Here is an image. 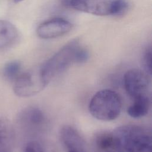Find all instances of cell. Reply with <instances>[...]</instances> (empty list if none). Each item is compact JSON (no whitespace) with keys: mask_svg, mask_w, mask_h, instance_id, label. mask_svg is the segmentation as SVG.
<instances>
[{"mask_svg":"<svg viewBox=\"0 0 152 152\" xmlns=\"http://www.w3.org/2000/svg\"><path fill=\"white\" fill-rule=\"evenodd\" d=\"M80 47L78 40H72L43 64L40 68V71L47 85L53 78L65 71L72 64H77V55Z\"/></svg>","mask_w":152,"mask_h":152,"instance_id":"7a4b0ae2","label":"cell"},{"mask_svg":"<svg viewBox=\"0 0 152 152\" xmlns=\"http://www.w3.org/2000/svg\"><path fill=\"white\" fill-rule=\"evenodd\" d=\"M14 140L12 125L7 119L0 117V152H9Z\"/></svg>","mask_w":152,"mask_h":152,"instance_id":"8fae6325","label":"cell"},{"mask_svg":"<svg viewBox=\"0 0 152 152\" xmlns=\"http://www.w3.org/2000/svg\"><path fill=\"white\" fill-rule=\"evenodd\" d=\"M94 144L100 152H115V141L113 132L103 131L94 137Z\"/></svg>","mask_w":152,"mask_h":152,"instance_id":"7c38bea8","label":"cell"},{"mask_svg":"<svg viewBox=\"0 0 152 152\" xmlns=\"http://www.w3.org/2000/svg\"><path fill=\"white\" fill-rule=\"evenodd\" d=\"M60 138L63 144L68 149V151L87 152L84 140L72 126L69 125L63 126L60 130Z\"/></svg>","mask_w":152,"mask_h":152,"instance_id":"ba28073f","label":"cell"},{"mask_svg":"<svg viewBox=\"0 0 152 152\" xmlns=\"http://www.w3.org/2000/svg\"><path fill=\"white\" fill-rule=\"evenodd\" d=\"M72 24L69 21L62 18H55L41 23L37 28V36L43 39L56 38L69 32Z\"/></svg>","mask_w":152,"mask_h":152,"instance_id":"52a82bcc","label":"cell"},{"mask_svg":"<svg viewBox=\"0 0 152 152\" xmlns=\"http://www.w3.org/2000/svg\"><path fill=\"white\" fill-rule=\"evenodd\" d=\"M122 102L118 94L109 89L97 91L91 99L88 110L96 119L110 121L117 118L121 112Z\"/></svg>","mask_w":152,"mask_h":152,"instance_id":"3957f363","label":"cell"},{"mask_svg":"<svg viewBox=\"0 0 152 152\" xmlns=\"http://www.w3.org/2000/svg\"><path fill=\"white\" fill-rule=\"evenodd\" d=\"M46 86L47 84L39 69L36 72L27 71L20 73L14 81L13 90L17 96L27 97L38 93Z\"/></svg>","mask_w":152,"mask_h":152,"instance_id":"5b68a950","label":"cell"},{"mask_svg":"<svg viewBox=\"0 0 152 152\" xmlns=\"http://www.w3.org/2000/svg\"><path fill=\"white\" fill-rule=\"evenodd\" d=\"M23 1V0H14V1L15 3H19V2H20Z\"/></svg>","mask_w":152,"mask_h":152,"instance_id":"e0dca14e","label":"cell"},{"mask_svg":"<svg viewBox=\"0 0 152 152\" xmlns=\"http://www.w3.org/2000/svg\"><path fill=\"white\" fill-rule=\"evenodd\" d=\"M18 37L19 32L12 23L7 20H0V52L14 45Z\"/></svg>","mask_w":152,"mask_h":152,"instance_id":"30bf717a","label":"cell"},{"mask_svg":"<svg viewBox=\"0 0 152 152\" xmlns=\"http://www.w3.org/2000/svg\"><path fill=\"white\" fill-rule=\"evenodd\" d=\"M65 4L75 10L99 15L119 16L128 9L126 0H64Z\"/></svg>","mask_w":152,"mask_h":152,"instance_id":"277c9868","label":"cell"},{"mask_svg":"<svg viewBox=\"0 0 152 152\" xmlns=\"http://www.w3.org/2000/svg\"><path fill=\"white\" fill-rule=\"evenodd\" d=\"M150 100L148 95L134 99L133 103L128 107L127 113L133 118H140L145 116L149 110Z\"/></svg>","mask_w":152,"mask_h":152,"instance_id":"4fadbf2b","label":"cell"},{"mask_svg":"<svg viewBox=\"0 0 152 152\" xmlns=\"http://www.w3.org/2000/svg\"><path fill=\"white\" fill-rule=\"evenodd\" d=\"M24 152H44V151L39 142L31 141L26 144Z\"/></svg>","mask_w":152,"mask_h":152,"instance_id":"2e32d148","label":"cell"},{"mask_svg":"<svg viewBox=\"0 0 152 152\" xmlns=\"http://www.w3.org/2000/svg\"><path fill=\"white\" fill-rule=\"evenodd\" d=\"M151 46H150L144 52L142 58V65L144 71L150 75L151 74Z\"/></svg>","mask_w":152,"mask_h":152,"instance_id":"9a60e30c","label":"cell"},{"mask_svg":"<svg viewBox=\"0 0 152 152\" xmlns=\"http://www.w3.org/2000/svg\"><path fill=\"white\" fill-rule=\"evenodd\" d=\"M68 152H75V151H68Z\"/></svg>","mask_w":152,"mask_h":152,"instance_id":"ac0fdd59","label":"cell"},{"mask_svg":"<svg viewBox=\"0 0 152 152\" xmlns=\"http://www.w3.org/2000/svg\"><path fill=\"white\" fill-rule=\"evenodd\" d=\"M45 117L42 111L35 107H29L22 110L18 116L19 124L24 128L34 129L44 124Z\"/></svg>","mask_w":152,"mask_h":152,"instance_id":"9c48e42d","label":"cell"},{"mask_svg":"<svg viewBox=\"0 0 152 152\" xmlns=\"http://www.w3.org/2000/svg\"><path fill=\"white\" fill-rule=\"evenodd\" d=\"M113 134L115 152H151V132L147 128L123 125L116 128Z\"/></svg>","mask_w":152,"mask_h":152,"instance_id":"6da1fadb","label":"cell"},{"mask_svg":"<svg viewBox=\"0 0 152 152\" xmlns=\"http://www.w3.org/2000/svg\"><path fill=\"white\" fill-rule=\"evenodd\" d=\"M21 65L18 61H12L7 63L2 68V75L8 81H14L20 74Z\"/></svg>","mask_w":152,"mask_h":152,"instance_id":"5bb4252c","label":"cell"},{"mask_svg":"<svg viewBox=\"0 0 152 152\" xmlns=\"http://www.w3.org/2000/svg\"><path fill=\"white\" fill-rule=\"evenodd\" d=\"M124 86L126 92L132 98L147 95L150 81L148 74L138 69L128 70L124 76Z\"/></svg>","mask_w":152,"mask_h":152,"instance_id":"8992f818","label":"cell"}]
</instances>
